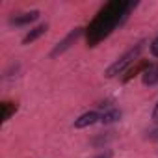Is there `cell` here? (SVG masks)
I'll use <instances>...</instances> for the list:
<instances>
[{
    "label": "cell",
    "instance_id": "6da1fadb",
    "mask_svg": "<svg viewBox=\"0 0 158 158\" xmlns=\"http://www.w3.org/2000/svg\"><path fill=\"white\" fill-rule=\"evenodd\" d=\"M141 48H143V45L139 43V45H136V47H132L130 50H127L117 61H114L108 69H106V76L108 78H114V76H117V74H121L130 63H134L136 60H138V56H139V52H141Z\"/></svg>",
    "mask_w": 158,
    "mask_h": 158
},
{
    "label": "cell",
    "instance_id": "9c48e42d",
    "mask_svg": "<svg viewBox=\"0 0 158 158\" xmlns=\"http://www.w3.org/2000/svg\"><path fill=\"white\" fill-rule=\"evenodd\" d=\"M151 52H152V56H154V58H158V37L151 43Z\"/></svg>",
    "mask_w": 158,
    "mask_h": 158
},
{
    "label": "cell",
    "instance_id": "8fae6325",
    "mask_svg": "<svg viewBox=\"0 0 158 158\" xmlns=\"http://www.w3.org/2000/svg\"><path fill=\"white\" fill-rule=\"evenodd\" d=\"M97 158H110V152H106V154H99Z\"/></svg>",
    "mask_w": 158,
    "mask_h": 158
},
{
    "label": "cell",
    "instance_id": "8992f818",
    "mask_svg": "<svg viewBox=\"0 0 158 158\" xmlns=\"http://www.w3.org/2000/svg\"><path fill=\"white\" fill-rule=\"evenodd\" d=\"M47 30H48V24H47V23H45V24H39V26H35V28H32V30L24 35L23 43H24V45H28V43H32V41L39 39L43 34H47Z\"/></svg>",
    "mask_w": 158,
    "mask_h": 158
},
{
    "label": "cell",
    "instance_id": "52a82bcc",
    "mask_svg": "<svg viewBox=\"0 0 158 158\" xmlns=\"http://www.w3.org/2000/svg\"><path fill=\"white\" fill-rule=\"evenodd\" d=\"M119 119H121V112L115 110V108H112V110H108V112H104V114L101 115V123H104V125L115 123V121H119Z\"/></svg>",
    "mask_w": 158,
    "mask_h": 158
},
{
    "label": "cell",
    "instance_id": "5b68a950",
    "mask_svg": "<svg viewBox=\"0 0 158 158\" xmlns=\"http://www.w3.org/2000/svg\"><path fill=\"white\" fill-rule=\"evenodd\" d=\"M39 17V11L37 10H32V11H28V13H23V15H15L10 23L11 24H15V26H23V24H30V23H34L35 19Z\"/></svg>",
    "mask_w": 158,
    "mask_h": 158
},
{
    "label": "cell",
    "instance_id": "7a4b0ae2",
    "mask_svg": "<svg viewBox=\"0 0 158 158\" xmlns=\"http://www.w3.org/2000/svg\"><path fill=\"white\" fill-rule=\"evenodd\" d=\"M80 34H82V28H74V30H73V32H71V34H69V35H67V37H65L61 43H58V47L52 50V54H50V56L54 58V56H58V54L65 52V50L71 47V43H74L78 37H80Z\"/></svg>",
    "mask_w": 158,
    "mask_h": 158
},
{
    "label": "cell",
    "instance_id": "ba28073f",
    "mask_svg": "<svg viewBox=\"0 0 158 158\" xmlns=\"http://www.w3.org/2000/svg\"><path fill=\"white\" fill-rule=\"evenodd\" d=\"M13 110H15V106H11V102H6V104H4V121L10 119V115H11Z\"/></svg>",
    "mask_w": 158,
    "mask_h": 158
},
{
    "label": "cell",
    "instance_id": "3957f363",
    "mask_svg": "<svg viewBox=\"0 0 158 158\" xmlns=\"http://www.w3.org/2000/svg\"><path fill=\"white\" fill-rule=\"evenodd\" d=\"M141 82H143L145 86H154V84H158V63H151V65L143 71Z\"/></svg>",
    "mask_w": 158,
    "mask_h": 158
},
{
    "label": "cell",
    "instance_id": "30bf717a",
    "mask_svg": "<svg viewBox=\"0 0 158 158\" xmlns=\"http://www.w3.org/2000/svg\"><path fill=\"white\" fill-rule=\"evenodd\" d=\"M152 119L158 123V102H156V106H154V110H152Z\"/></svg>",
    "mask_w": 158,
    "mask_h": 158
},
{
    "label": "cell",
    "instance_id": "277c9868",
    "mask_svg": "<svg viewBox=\"0 0 158 158\" xmlns=\"http://www.w3.org/2000/svg\"><path fill=\"white\" fill-rule=\"evenodd\" d=\"M97 121H101V115H99L97 112H88V114H82L80 117L74 121V127H76V128H86V127L95 125Z\"/></svg>",
    "mask_w": 158,
    "mask_h": 158
}]
</instances>
